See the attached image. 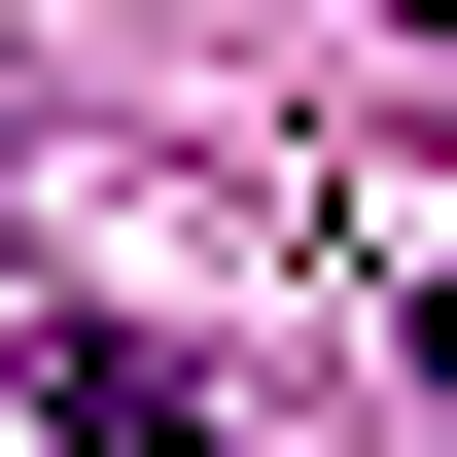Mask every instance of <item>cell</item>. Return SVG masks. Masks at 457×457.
Wrapping results in <instances>:
<instances>
[{
    "mask_svg": "<svg viewBox=\"0 0 457 457\" xmlns=\"http://www.w3.org/2000/svg\"><path fill=\"white\" fill-rule=\"evenodd\" d=\"M36 422H71V457H246V422H176L141 352H36Z\"/></svg>",
    "mask_w": 457,
    "mask_h": 457,
    "instance_id": "1",
    "label": "cell"
}]
</instances>
